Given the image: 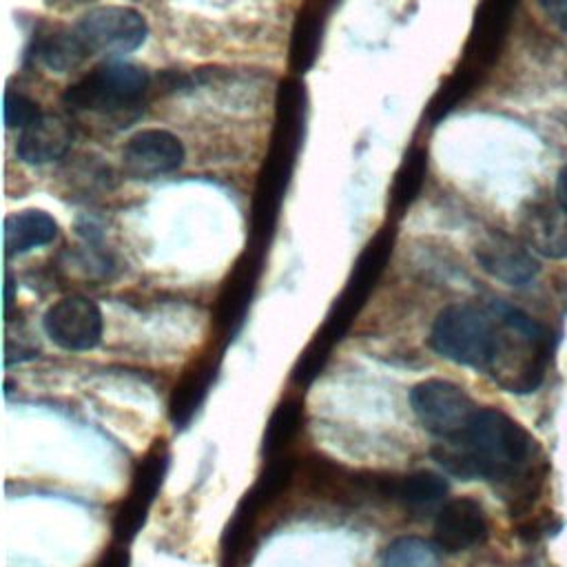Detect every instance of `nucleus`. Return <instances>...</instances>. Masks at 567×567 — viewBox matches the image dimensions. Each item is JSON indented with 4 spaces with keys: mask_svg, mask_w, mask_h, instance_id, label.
I'll use <instances>...</instances> for the list:
<instances>
[{
    "mask_svg": "<svg viewBox=\"0 0 567 567\" xmlns=\"http://www.w3.org/2000/svg\"><path fill=\"white\" fill-rule=\"evenodd\" d=\"M432 458L461 481H492L512 489L514 498H534L540 472L532 465L536 441L509 414L498 408H478L470 425L450 441L432 447Z\"/></svg>",
    "mask_w": 567,
    "mask_h": 567,
    "instance_id": "1",
    "label": "nucleus"
},
{
    "mask_svg": "<svg viewBox=\"0 0 567 567\" xmlns=\"http://www.w3.org/2000/svg\"><path fill=\"white\" fill-rule=\"evenodd\" d=\"M501 337L503 323L492 306L452 303L436 315L427 341L439 357L487 374L498 354Z\"/></svg>",
    "mask_w": 567,
    "mask_h": 567,
    "instance_id": "2",
    "label": "nucleus"
},
{
    "mask_svg": "<svg viewBox=\"0 0 567 567\" xmlns=\"http://www.w3.org/2000/svg\"><path fill=\"white\" fill-rule=\"evenodd\" d=\"M148 73L131 62H106L64 91V104L80 113L115 115L140 104L148 89Z\"/></svg>",
    "mask_w": 567,
    "mask_h": 567,
    "instance_id": "3",
    "label": "nucleus"
},
{
    "mask_svg": "<svg viewBox=\"0 0 567 567\" xmlns=\"http://www.w3.org/2000/svg\"><path fill=\"white\" fill-rule=\"evenodd\" d=\"M410 408L419 423L441 441L456 439L476 414L478 405L447 379H425L410 390Z\"/></svg>",
    "mask_w": 567,
    "mask_h": 567,
    "instance_id": "4",
    "label": "nucleus"
},
{
    "mask_svg": "<svg viewBox=\"0 0 567 567\" xmlns=\"http://www.w3.org/2000/svg\"><path fill=\"white\" fill-rule=\"evenodd\" d=\"M86 51L102 55H124L140 49L148 35L146 18L124 4H100L89 9L75 24Z\"/></svg>",
    "mask_w": 567,
    "mask_h": 567,
    "instance_id": "5",
    "label": "nucleus"
},
{
    "mask_svg": "<svg viewBox=\"0 0 567 567\" xmlns=\"http://www.w3.org/2000/svg\"><path fill=\"white\" fill-rule=\"evenodd\" d=\"M171 465V454L164 445H155L135 467L131 487L113 516V538L115 543H131L146 525L148 512L166 481Z\"/></svg>",
    "mask_w": 567,
    "mask_h": 567,
    "instance_id": "6",
    "label": "nucleus"
},
{
    "mask_svg": "<svg viewBox=\"0 0 567 567\" xmlns=\"http://www.w3.org/2000/svg\"><path fill=\"white\" fill-rule=\"evenodd\" d=\"M44 334L62 350H91L102 341L104 319L100 306L84 295H69L51 303L42 317Z\"/></svg>",
    "mask_w": 567,
    "mask_h": 567,
    "instance_id": "7",
    "label": "nucleus"
},
{
    "mask_svg": "<svg viewBox=\"0 0 567 567\" xmlns=\"http://www.w3.org/2000/svg\"><path fill=\"white\" fill-rule=\"evenodd\" d=\"M474 257L489 277L514 288L527 286L540 270V264L525 239L503 230H487L476 241Z\"/></svg>",
    "mask_w": 567,
    "mask_h": 567,
    "instance_id": "8",
    "label": "nucleus"
},
{
    "mask_svg": "<svg viewBox=\"0 0 567 567\" xmlns=\"http://www.w3.org/2000/svg\"><path fill=\"white\" fill-rule=\"evenodd\" d=\"M184 162V144L164 128L137 131L122 148L124 173L133 179H157L177 171Z\"/></svg>",
    "mask_w": 567,
    "mask_h": 567,
    "instance_id": "9",
    "label": "nucleus"
},
{
    "mask_svg": "<svg viewBox=\"0 0 567 567\" xmlns=\"http://www.w3.org/2000/svg\"><path fill=\"white\" fill-rule=\"evenodd\" d=\"M487 538V518L478 501L458 496L447 501L434 518V543L441 551L458 554Z\"/></svg>",
    "mask_w": 567,
    "mask_h": 567,
    "instance_id": "10",
    "label": "nucleus"
},
{
    "mask_svg": "<svg viewBox=\"0 0 567 567\" xmlns=\"http://www.w3.org/2000/svg\"><path fill=\"white\" fill-rule=\"evenodd\" d=\"M518 226L525 244L534 252L547 259L567 257V210L556 197L529 199L520 210Z\"/></svg>",
    "mask_w": 567,
    "mask_h": 567,
    "instance_id": "11",
    "label": "nucleus"
},
{
    "mask_svg": "<svg viewBox=\"0 0 567 567\" xmlns=\"http://www.w3.org/2000/svg\"><path fill=\"white\" fill-rule=\"evenodd\" d=\"M73 144V126L58 113H42L24 126L18 137V157L31 166H44L62 159Z\"/></svg>",
    "mask_w": 567,
    "mask_h": 567,
    "instance_id": "12",
    "label": "nucleus"
},
{
    "mask_svg": "<svg viewBox=\"0 0 567 567\" xmlns=\"http://www.w3.org/2000/svg\"><path fill=\"white\" fill-rule=\"evenodd\" d=\"M370 487L372 494L385 496L401 501L405 505L423 507L441 501L450 485L445 476L430 472V470H419L412 474H370Z\"/></svg>",
    "mask_w": 567,
    "mask_h": 567,
    "instance_id": "13",
    "label": "nucleus"
},
{
    "mask_svg": "<svg viewBox=\"0 0 567 567\" xmlns=\"http://www.w3.org/2000/svg\"><path fill=\"white\" fill-rule=\"evenodd\" d=\"M215 377H217V365L210 359L195 363L193 368H188L182 374V379L173 388V394L168 401V416L175 427L182 430V427L190 425V421L199 412L202 403L206 401V396L215 383Z\"/></svg>",
    "mask_w": 567,
    "mask_h": 567,
    "instance_id": "14",
    "label": "nucleus"
},
{
    "mask_svg": "<svg viewBox=\"0 0 567 567\" xmlns=\"http://www.w3.org/2000/svg\"><path fill=\"white\" fill-rule=\"evenodd\" d=\"M58 221L42 208H27L4 219V252L7 257L31 252L58 237Z\"/></svg>",
    "mask_w": 567,
    "mask_h": 567,
    "instance_id": "15",
    "label": "nucleus"
},
{
    "mask_svg": "<svg viewBox=\"0 0 567 567\" xmlns=\"http://www.w3.org/2000/svg\"><path fill=\"white\" fill-rule=\"evenodd\" d=\"M89 55L73 27H49L33 42V58L53 73L73 71Z\"/></svg>",
    "mask_w": 567,
    "mask_h": 567,
    "instance_id": "16",
    "label": "nucleus"
},
{
    "mask_svg": "<svg viewBox=\"0 0 567 567\" xmlns=\"http://www.w3.org/2000/svg\"><path fill=\"white\" fill-rule=\"evenodd\" d=\"M303 414L306 410L299 396H286L284 401L277 403L261 439V454L266 458L286 454L288 445L297 439V434L303 427Z\"/></svg>",
    "mask_w": 567,
    "mask_h": 567,
    "instance_id": "17",
    "label": "nucleus"
},
{
    "mask_svg": "<svg viewBox=\"0 0 567 567\" xmlns=\"http://www.w3.org/2000/svg\"><path fill=\"white\" fill-rule=\"evenodd\" d=\"M379 567H441V547L421 536H399L383 549Z\"/></svg>",
    "mask_w": 567,
    "mask_h": 567,
    "instance_id": "18",
    "label": "nucleus"
},
{
    "mask_svg": "<svg viewBox=\"0 0 567 567\" xmlns=\"http://www.w3.org/2000/svg\"><path fill=\"white\" fill-rule=\"evenodd\" d=\"M252 281H255V275H252V266H241L235 277L226 284V290L224 295L219 297V308H217V321L224 330H230L235 328L237 321H241L244 317V310L248 306V299H250V288H252Z\"/></svg>",
    "mask_w": 567,
    "mask_h": 567,
    "instance_id": "19",
    "label": "nucleus"
},
{
    "mask_svg": "<svg viewBox=\"0 0 567 567\" xmlns=\"http://www.w3.org/2000/svg\"><path fill=\"white\" fill-rule=\"evenodd\" d=\"M425 171H427V157L423 151H412L403 159L392 186V204L396 208H405L416 199L425 179Z\"/></svg>",
    "mask_w": 567,
    "mask_h": 567,
    "instance_id": "20",
    "label": "nucleus"
},
{
    "mask_svg": "<svg viewBox=\"0 0 567 567\" xmlns=\"http://www.w3.org/2000/svg\"><path fill=\"white\" fill-rule=\"evenodd\" d=\"M42 115L40 106L29 100L24 93H18L13 89L4 91V124L7 128H24L31 122H35Z\"/></svg>",
    "mask_w": 567,
    "mask_h": 567,
    "instance_id": "21",
    "label": "nucleus"
},
{
    "mask_svg": "<svg viewBox=\"0 0 567 567\" xmlns=\"http://www.w3.org/2000/svg\"><path fill=\"white\" fill-rule=\"evenodd\" d=\"M545 16L567 33V0H538Z\"/></svg>",
    "mask_w": 567,
    "mask_h": 567,
    "instance_id": "22",
    "label": "nucleus"
},
{
    "mask_svg": "<svg viewBox=\"0 0 567 567\" xmlns=\"http://www.w3.org/2000/svg\"><path fill=\"white\" fill-rule=\"evenodd\" d=\"M128 565H131V556L122 543L109 547L97 563V567H128Z\"/></svg>",
    "mask_w": 567,
    "mask_h": 567,
    "instance_id": "23",
    "label": "nucleus"
},
{
    "mask_svg": "<svg viewBox=\"0 0 567 567\" xmlns=\"http://www.w3.org/2000/svg\"><path fill=\"white\" fill-rule=\"evenodd\" d=\"M554 197L567 210V164H563L560 171L556 173V195Z\"/></svg>",
    "mask_w": 567,
    "mask_h": 567,
    "instance_id": "24",
    "label": "nucleus"
},
{
    "mask_svg": "<svg viewBox=\"0 0 567 567\" xmlns=\"http://www.w3.org/2000/svg\"><path fill=\"white\" fill-rule=\"evenodd\" d=\"M16 288H18V284H16L13 275L7 272V277H4V312L7 315H9V310H11L13 301H16Z\"/></svg>",
    "mask_w": 567,
    "mask_h": 567,
    "instance_id": "25",
    "label": "nucleus"
},
{
    "mask_svg": "<svg viewBox=\"0 0 567 567\" xmlns=\"http://www.w3.org/2000/svg\"><path fill=\"white\" fill-rule=\"evenodd\" d=\"M228 567H235V565H228Z\"/></svg>",
    "mask_w": 567,
    "mask_h": 567,
    "instance_id": "26",
    "label": "nucleus"
}]
</instances>
